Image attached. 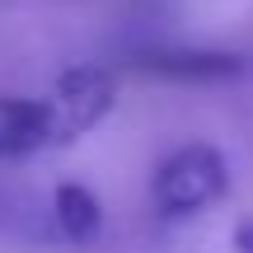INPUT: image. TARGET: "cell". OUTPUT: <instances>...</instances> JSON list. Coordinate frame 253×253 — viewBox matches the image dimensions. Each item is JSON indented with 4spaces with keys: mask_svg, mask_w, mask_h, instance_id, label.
<instances>
[{
    "mask_svg": "<svg viewBox=\"0 0 253 253\" xmlns=\"http://www.w3.org/2000/svg\"><path fill=\"white\" fill-rule=\"evenodd\" d=\"M225 192H230V160L220 155V145L207 141L178 145L150 173V207L164 220H192L207 207H216Z\"/></svg>",
    "mask_w": 253,
    "mask_h": 253,
    "instance_id": "cell-1",
    "label": "cell"
},
{
    "mask_svg": "<svg viewBox=\"0 0 253 253\" xmlns=\"http://www.w3.org/2000/svg\"><path fill=\"white\" fill-rule=\"evenodd\" d=\"M52 103V122H56V145L80 141L89 126H99L118 103V75L108 66H71V71L56 80V89L47 94Z\"/></svg>",
    "mask_w": 253,
    "mask_h": 253,
    "instance_id": "cell-2",
    "label": "cell"
},
{
    "mask_svg": "<svg viewBox=\"0 0 253 253\" xmlns=\"http://www.w3.org/2000/svg\"><path fill=\"white\" fill-rule=\"evenodd\" d=\"M52 220H56V235H61L66 244H75V249L94 244V239L103 235L99 192L84 188V183H61V188L52 192Z\"/></svg>",
    "mask_w": 253,
    "mask_h": 253,
    "instance_id": "cell-5",
    "label": "cell"
},
{
    "mask_svg": "<svg viewBox=\"0 0 253 253\" xmlns=\"http://www.w3.org/2000/svg\"><path fill=\"white\" fill-rule=\"evenodd\" d=\"M141 71L160 80H183V84H211V80H235L244 75V56L235 52H197V47H150L131 56Z\"/></svg>",
    "mask_w": 253,
    "mask_h": 253,
    "instance_id": "cell-3",
    "label": "cell"
},
{
    "mask_svg": "<svg viewBox=\"0 0 253 253\" xmlns=\"http://www.w3.org/2000/svg\"><path fill=\"white\" fill-rule=\"evenodd\" d=\"M235 249H239V253H253V220L235 225Z\"/></svg>",
    "mask_w": 253,
    "mask_h": 253,
    "instance_id": "cell-6",
    "label": "cell"
},
{
    "mask_svg": "<svg viewBox=\"0 0 253 253\" xmlns=\"http://www.w3.org/2000/svg\"><path fill=\"white\" fill-rule=\"evenodd\" d=\"M52 145H56L52 103L0 94V160H24V155L52 150Z\"/></svg>",
    "mask_w": 253,
    "mask_h": 253,
    "instance_id": "cell-4",
    "label": "cell"
}]
</instances>
